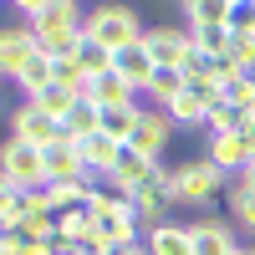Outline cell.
I'll use <instances>...</instances> for the list:
<instances>
[{"label": "cell", "instance_id": "cell-1", "mask_svg": "<svg viewBox=\"0 0 255 255\" xmlns=\"http://www.w3.org/2000/svg\"><path fill=\"white\" fill-rule=\"evenodd\" d=\"M15 15H20V26L36 31L41 51L51 61H67L77 51V41L87 36V20L72 0H15Z\"/></svg>", "mask_w": 255, "mask_h": 255}, {"label": "cell", "instance_id": "cell-2", "mask_svg": "<svg viewBox=\"0 0 255 255\" xmlns=\"http://www.w3.org/2000/svg\"><path fill=\"white\" fill-rule=\"evenodd\" d=\"M220 194H230V174L215 168L209 158H189V163L174 168V204L204 209V204H215Z\"/></svg>", "mask_w": 255, "mask_h": 255}, {"label": "cell", "instance_id": "cell-3", "mask_svg": "<svg viewBox=\"0 0 255 255\" xmlns=\"http://www.w3.org/2000/svg\"><path fill=\"white\" fill-rule=\"evenodd\" d=\"M143 31H148V26L138 20L133 5H118V0H108V5H92V10H87V36H97L113 56H118L123 46H133V41H143Z\"/></svg>", "mask_w": 255, "mask_h": 255}, {"label": "cell", "instance_id": "cell-4", "mask_svg": "<svg viewBox=\"0 0 255 255\" xmlns=\"http://www.w3.org/2000/svg\"><path fill=\"white\" fill-rule=\"evenodd\" d=\"M0 179L20 184V189H46V153L20 143V138H5V148H0Z\"/></svg>", "mask_w": 255, "mask_h": 255}, {"label": "cell", "instance_id": "cell-5", "mask_svg": "<svg viewBox=\"0 0 255 255\" xmlns=\"http://www.w3.org/2000/svg\"><path fill=\"white\" fill-rule=\"evenodd\" d=\"M10 138H20V143H31V148L46 153L51 143H61V118L41 113L36 102H20V108L10 113Z\"/></svg>", "mask_w": 255, "mask_h": 255}, {"label": "cell", "instance_id": "cell-6", "mask_svg": "<svg viewBox=\"0 0 255 255\" xmlns=\"http://www.w3.org/2000/svg\"><path fill=\"white\" fill-rule=\"evenodd\" d=\"M36 51H41V41H36V31H31V26H20V20H15V26L0 31V72H5L10 82L26 72L31 61H36Z\"/></svg>", "mask_w": 255, "mask_h": 255}, {"label": "cell", "instance_id": "cell-7", "mask_svg": "<svg viewBox=\"0 0 255 255\" xmlns=\"http://www.w3.org/2000/svg\"><path fill=\"white\" fill-rule=\"evenodd\" d=\"M174 118H168L163 108H143V118H138V133H133V143H128V148H138V153H148V158H163V148L168 143H174Z\"/></svg>", "mask_w": 255, "mask_h": 255}, {"label": "cell", "instance_id": "cell-8", "mask_svg": "<svg viewBox=\"0 0 255 255\" xmlns=\"http://www.w3.org/2000/svg\"><path fill=\"white\" fill-rule=\"evenodd\" d=\"M143 46L153 51V61L158 67H184V56H189V46H194V36H189L184 26H148L143 31Z\"/></svg>", "mask_w": 255, "mask_h": 255}, {"label": "cell", "instance_id": "cell-9", "mask_svg": "<svg viewBox=\"0 0 255 255\" xmlns=\"http://www.w3.org/2000/svg\"><path fill=\"white\" fill-rule=\"evenodd\" d=\"M113 72H118L133 92H148V87H153V77H158V61H153V51H148L143 41H133V46H123V51L113 56Z\"/></svg>", "mask_w": 255, "mask_h": 255}, {"label": "cell", "instance_id": "cell-10", "mask_svg": "<svg viewBox=\"0 0 255 255\" xmlns=\"http://www.w3.org/2000/svg\"><path fill=\"white\" fill-rule=\"evenodd\" d=\"M215 108H220V92L204 87V82H189V87L168 102L163 113L174 118V123H204V128H209V113H215Z\"/></svg>", "mask_w": 255, "mask_h": 255}, {"label": "cell", "instance_id": "cell-11", "mask_svg": "<svg viewBox=\"0 0 255 255\" xmlns=\"http://www.w3.org/2000/svg\"><path fill=\"white\" fill-rule=\"evenodd\" d=\"M194 255H240V240H235V225L230 220H194Z\"/></svg>", "mask_w": 255, "mask_h": 255}, {"label": "cell", "instance_id": "cell-12", "mask_svg": "<svg viewBox=\"0 0 255 255\" xmlns=\"http://www.w3.org/2000/svg\"><path fill=\"white\" fill-rule=\"evenodd\" d=\"M72 179H92V174L82 163V148L61 138V143L46 148V184H72Z\"/></svg>", "mask_w": 255, "mask_h": 255}, {"label": "cell", "instance_id": "cell-13", "mask_svg": "<svg viewBox=\"0 0 255 255\" xmlns=\"http://www.w3.org/2000/svg\"><path fill=\"white\" fill-rule=\"evenodd\" d=\"M77 148H82V163H87V174H92V179H97V174L108 179L113 168H118V158H123V148H128V143H118V138H108V133H92V138H82Z\"/></svg>", "mask_w": 255, "mask_h": 255}, {"label": "cell", "instance_id": "cell-14", "mask_svg": "<svg viewBox=\"0 0 255 255\" xmlns=\"http://www.w3.org/2000/svg\"><path fill=\"white\" fill-rule=\"evenodd\" d=\"M204 158L215 163V168H225V174H245L250 168V148H245V138L240 133H220V138H209V148H204Z\"/></svg>", "mask_w": 255, "mask_h": 255}, {"label": "cell", "instance_id": "cell-15", "mask_svg": "<svg viewBox=\"0 0 255 255\" xmlns=\"http://www.w3.org/2000/svg\"><path fill=\"white\" fill-rule=\"evenodd\" d=\"M82 97H87V102H97L102 113H108V108H128V102H138V92L128 87V82H123L118 72H102V77H92Z\"/></svg>", "mask_w": 255, "mask_h": 255}, {"label": "cell", "instance_id": "cell-16", "mask_svg": "<svg viewBox=\"0 0 255 255\" xmlns=\"http://www.w3.org/2000/svg\"><path fill=\"white\" fill-rule=\"evenodd\" d=\"M143 245H148V255H194V230L163 220L158 230H148V235H143Z\"/></svg>", "mask_w": 255, "mask_h": 255}, {"label": "cell", "instance_id": "cell-17", "mask_svg": "<svg viewBox=\"0 0 255 255\" xmlns=\"http://www.w3.org/2000/svg\"><path fill=\"white\" fill-rule=\"evenodd\" d=\"M153 158H148V153H138V148H123V158H118V168H113V174H108V189H138L148 174H153Z\"/></svg>", "mask_w": 255, "mask_h": 255}, {"label": "cell", "instance_id": "cell-18", "mask_svg": "<svg viewBox=\"0 0 255 255\" xmlns=\"http://www.w3.org/2000/svg\"><path fill=\"white\" fill-rule=\"evenodd\" d=\"M26 102H36V108H41V113H51V118H67V113L77 108V102H82V92H77V87H67V82H56V77H51L46 87H41V92H31Z\"/></svg>", "mask_w": 255, "mask_h": 255}, {"label": "cell", "instance_id": "cell-19", "mask_svg": "<svg viewBox=\"0 0 255 255\" xmlns=\"http://www.w3.org/2000/svg\"><path fill=\"white\" fill-rule=\"evenodd\" d=\"M225 15H230V0H189L184 5V31L199 36L209 26H225Z\"/></svg>", "mask_w": 255, "mask_h": 255}, {"label": "cell", "instance_id": "cell-20", "mask_svg": "<svg viewBox=\"0 0 255 255\" xmlns=\"http://www.w3.org/2000/svg\"><path fill=\"white\" fill-rule=\"evenodd\" d=\"M72 61L87 72V82H92V77H102V72H113V51L102 46L97 36H82V41H77V51H72Z\"/></svg>", "mask_w": 255, "mask_h": 255}, {"label": "cell", "instance_id": "cell-21", "mask_svg": "<svg viewBox=\"0 0 255 255\" xmlns=\"http://www.w3.org/2000/svg\"><path fill=\"white\" fill-rule=\"evenodd\" d=\"M138 118H143V108H138V102H128V108H108V113H102V133H108V138H118V143H133Z\"/></svg>", "mask_w": 255, "mask_h": 255}, {"label": "cell", "instance_id": "cell-22", "mask_svg": "<svg viewBox=\"0 0 255 255\" xmlns=\"http://www.w3.org/2000/svg\"><path fill=\"white\" fill-rule=\"evenodd\" d=\"M184 87H189V77H184V72H174V67H158V77H153V87H148V97H153L158 108H168V102H174Z\"/></svg>", "mask_w": 255, "mask_h": 255}, {"label": "cell", "instance_id": "cell-23", "mask_svg": "<svg viewBox=\"0 0 255 255\" xmlns=\"http://www.w3.org/2000/svg\"><path fill=\"white\" fill-rule=\"evenodd\" d=\"M230 220L245 225V235H255V194L245 184H230Z\"/></svg>", "mask_w": 255, "mask_h": 255}, {"label": "cell", "instance_id": "cell-24", "mask_svg": "<svg viewBox=\"0 0 255 255\" xmlns=\"http://www.w3.org/2000/svg\"><path fill=\"white\" fill-rule=\"evenodd\" d=\"M245 123H250V118H245L240 108H230V102L220 97V108L209 113V138H220V133H245Z\"/></svg>", "mask_w": 255, "mask_h": 255}, {"label": "cell", "instance_id": "cell-25", "mask_svg": "<svg viewBox=\"0 0 255 255\" xmlns=\"http://www.w3.org/2000/svg\"><path fill=\"white\" fill-rule=\"evenodd\" d=\"M225 102H230V108H240L245 118H255V77H235V82L225 87Z\"/></svg>", "mask_w": 255, "mask_h": 255}, {"label": "cell", "instance_id": "cell-26", "mask_svg": "<svg viewBox=\"0 0 255 255\" xmlns=\"http://www.w3.org/2000/svg\"><path fill=\"white\" fill-rule=\"evenodd\" d=\"M225 26L235 31V36H255V0H230Z\"/></svg>", "mask_w": 255, "mask_h": 255}, {"label": "cell", "instance_id": "cell-27", "mask_svg": "<svg viewBox=\"0 0 255 255\" xmlns=\"http://www.w3.org/2000/svg\"><path fill=\"white\" fill-rule=\"evenodd\" d=\"M235 184H245V189H250V194H255V163H250V168H245V174H240V179H235Z\"/></svg>", "mask_w": 255, "mask_h": 255}, {"label": "cell", "instance_id": "cell-28", "mask_svg": "<svg viewBox=\"0 0 255 255\" xmlns=\"http://www.w3.org/2000/svg\"><path fill=\"white\" fill-rule=\"evenodd\" d=\"M77 255H108V250H77Z\"/></svg>", "mask_w": 255, "mask_h": 255}, {"label": "cell", "instance_id": "cell-29", "mask_svg": "<svg viewBox=\"0 0 255 255\" xmlns=\"http://www.w3.org/2000/svg\"><path fill=\"white\" fill-rule=\"evenodd\" d=\"M240 255H255V245H240Z\"/></svg>", "mask_w": 255, "mask_h": 255}, {"label": "cell", "instance_id": "cell-30", "mask_svg": "<svg viewBox=\"0 0 255 255\" xmlns=\"http://www.w3.org/2000/svg\"><path fill=\"white\" fill-rule=\"evenodd\" d=\"M72 255H77V250H72Z\"/></svg>", "mask_w": 255, "mask_h": 255}, {"label": "cell", "instance_id": "cell-31", "mask_svg": "<svg viewBox=\"0 0 255 255\" xmlns=\"http://www.w3.org/2000/svg\"><path fill=\"white\" fill-rule=\"evenodd\" d=\"M250 123H255V118H250Z\"/></svg>", "mask_w": 255, "mask_h": 255}]
</instances>
